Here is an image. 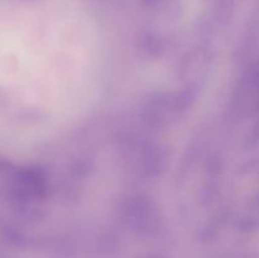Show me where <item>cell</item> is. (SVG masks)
Here are the masks:
<instances>
[]
</instances>
